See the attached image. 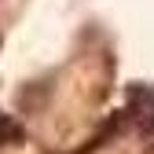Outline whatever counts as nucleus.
<instances>
[{"instance_id":"nucleus-1","label":"nucleus","mask_w":154,"mask_h":154,"mask_svg":"<svg viewBox=\"0 0 154 154\" xmlns=\"http://www.w3.org/2000/svg\"><path fill=\"white\" fill-rule=\"evenodd\" d=\"M125 114H128V128L154 140V85L150 81L125 85Z\"/></svg>"},{"instance_id":"nucleus-2","label":"nucleus","mask_w":154,"mask_h":154,"mask_svg":"<svg viewBox=\"0 0 154 154\" xmlns=\"http://www.w3.org/2000/svg\"><path fill=\"white\" fill-rule=\"evenodd\" d=\"M55 81H59V70H48L44 77L26 81L22 88H18V95H15V106L22 114H41L51 103V95H55Z\"/></svg>"},{"instance_id":"nucleus-3","label":"nucleus","mask_w":154,"mask_h":154,"mask_svg":"<svg viewBox=\"0 0 154 154\" xmlns=\"http://www.w3.org/2000/svg\"><path fill=\"white\" fill-rule=\"evenodd\" d=\"M18 143H26L22 121H18L15 114H4V110H0V147H18Z\"/></svg>"},{"instance_id":"nucleus-4","label":"nucleus","mask_w":154,"mask_h":154,"mask_svg":"<svg viewBox=\"0 0 154 154\" xmlns=\"http://www.w3.org/2000/svg\"><path fill=\"white\" fill-rule=\"evenodd\" d=\"M150 143H154V140H150ZM150 154H154V147H150Z\"/></svg>"}]
</instances>
